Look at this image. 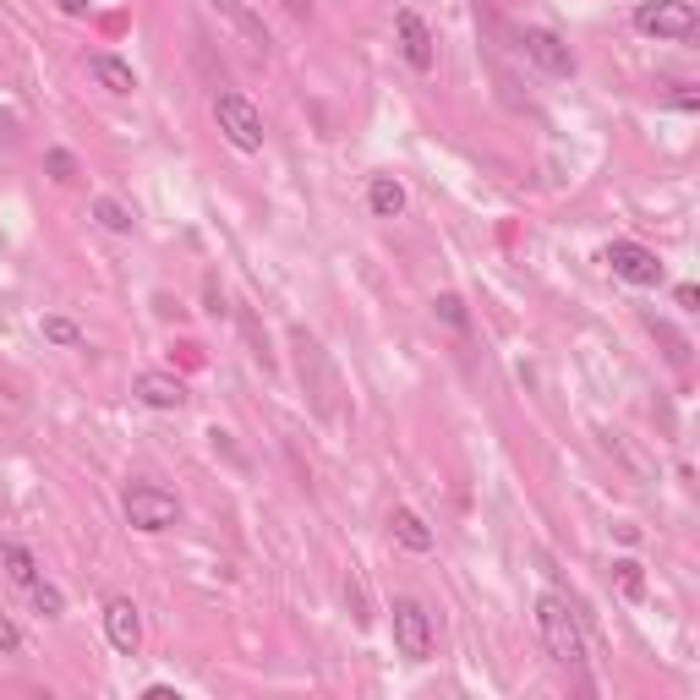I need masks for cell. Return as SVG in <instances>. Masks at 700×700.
Segmentation results:
<instances>
[{"label":"cell","mask_w":700,"mask_h":700,"mask_svg":"<svg viewBox=\"0 0 700 700\" xmlns=\"http://www.w3.org/2000/svg\"><path fill=\"white\" fill-rule=\"evenodd\" d=\"M536 629H542V640H547L558 668H586V635H580V618L569 613L564 597L536 602Z\"/></svg>","instance_id":"obj_1"},{"label":"cell","mask_w":700,"mask_h":700,"mask_svg":"<svg viewBox=\"0 0 700 700\" xmlns=\"http://www.w3.org/2000/svg\"><path fill=\"white\" fill-rule=\"evenodd\" d=\"M214 121H219V132H225L230 148H241V154H258L263 148V115H258V104H252L247 93H219Z\"/></svg>","instance_id":"obj_2"},{"label":"cell","mask_w":700,"mask_h":700,"mask_svg":"<svg viewBox=\"0 0 700 700\" xmlns=\"http://www.w3.org/2000/svg\"><path fill=\"white\" fill-rule=\"evenodd\" d=\"M121 509H126V520L137 525V531H170L175 520H181V504H175V493H165V487H154V482H137V487H126V498H121Z\"/></svg>","instance_id":"obj_3"},{"label":"cell","mask_w":700,"mask_h":700,"mask_svg":"<svg viewBox=\"0 0 700 700\" xmlns=\"http://www.w3.org/2000/svg\"><path fill=\"white\" fill-rule=\"evenodd\" d=\"M635 28L646 33V39H695L700 11L690 0H646V6L635 11Z\"/></svg>","instance_id":"obj_4"},{"label":"cell","mask_w":700,"mask_h":700,"mask_svg":"<svg viewBox=\"0 0 700 700\" xmlns=\"http://www.w3.org/2000/svg\"><path fill=\"white\" fill-rule=\"evenodd\" d=\"M394 646H400V657H411V662L433 657V618H427V608L416 597L394 602Z\"/></svg>","instance_id":"obj_5"},{"label":"cell","mask_w":700,"mask_h":700,"mask_svg":"<svg viewBox=\"0 0 700 700\" xmlns=\"http://www.w3.org/2000/svg\"><path fill=\"white\" fill-rule=\"evenodd\" d=\"M608 268L618 279H629V285H657V279H662L657 252L640 247V241H613V247H608Z\"/></svg>","instance_id":"obj_6"},{"label":"cell","mask_w":700,"mask_h":700,"mask_svg":"<svg viewBox=\"0 0 700 700\" xmlns=\"http://www.w3.org/2000/svg\"><path fill=\"white\" fill-rule=\"evenodd\" d=\"M104 635H110V646L121 651V657H137V646H143V613L132 608V597H110V608H104Z\"/></svg>","instance_id":"obj_7"},{"label":"cell","mask_w":700,"mask_h":700,"mask_svg":"<svg viewBox=\"0 0 700 700\" xmlns=\"http://www.w3.org/2000/svg\"><path fill=\"white\" fill-rule=\"evenodd\" d=\"M525 55H531L536 66H542L547 77H569L575 72V55H569V44L558 39V33H547V28H525Z\"/></svg>","instance_id":"obj_8"},{"label":"cell","mask_w":700,"mask_h":700,"mask_svg":"<svg viewBox=\"0 0 700 700\" xmlns=\"http://www.w3.org/2000/svg\"><path fill=\"white\" fill-rule=\"evenodd\" d=\"M208 11H214V17H225L230 28L241 33V44H247V50H258V55H268V28H263V17L258 11L247 6V0H208Z\"/></svg>","instance_id":"obj_9"},{"label":"cell","mask_w":700,"mask_h":700,"mask_svg":"<svg viewBox=\"0 0 700 700\" xmlns=\"http://www.w3.org/2000/svg\"><path fill=\"white\" fill-rule=\"evenodd\" d=\"M132 394L143 405H154V411H181V405H186V383L170 378V372H137Z\"/></svg>","instance_id":"obj_10"},{"label":"cell","mask_w":700,"mask_h":700,"mask_svg":"<svg viewBox=\"0 0 700 700\" xmlns=\"http://www.w3.org/2000/svg\"><path fill=\"white\" fill-rule=\"evenodd\" d=\"M394 28H400V50H405V61L416 66V72H433V28H427L416 11H400L394 17Z\"/></svg>","instance_id":"obj_11"},{"label":"cell","mask_w":700,"mask_h":700,"mask_svg":"<svg viewBox=\"0 0 700 700\" xmlns=\"http://www.w3.org/2000/svg\"><path fill=\"white\" fill-rule=\"evenodd\" d=\"M88 72L93 77H99V83L104 88H110V93H132L137 88V72H132V61H121V55H88Z\"/></svg>","instance_id":"obj_12"},{"label":"cell","mask_w":700,"mask_h":700,"mask_svg":"<svg viewBox=\"0 0 700 700\" xmlns=\"http://www.w3.org/2000/svg\"><path fill=\"white\" fill-rule=\"evenodd\" d=\"M389 531H394V542L411 547V553H433V531L422 525V515H416V509H394V515H389Z\"/></svg>","instance_id":"obj_13"},{"label":"cell","mask_w":700,"mask_h":700,"mask_svg":"<svg viewBox=\"0 0 700 700\" xmlns=\"http://www.w3.org/2000/svg\"><path fill=\"white\" fill-rule=\"evenodd\" d=\"M367 208H372L378 219L405 214V186L394 181V175H372V186H367Z\"/></svg>","instance_id":"obj_14"},{"label":"cell","mask_w":700,"mask_h":700,"mask_svg":"<svg viewBox=\"0 0 700 700\" xmlns=\"http://www.w3.org/2000/svg\"><path fill=\"white\" fill-rule=\"evenodd\" d=\"M0 564H6V575L17 580L22 591H28L33 580H44L39 564H33V553H28V547H17V542H0Z\"/></svg>","instance_id":"obj_15"},{"label":"cell","mask_w":700,"mask_h":700,"mask_svg":"<svg viewBox=\"0 0 700 700\" xmlns=\"http://www.w3.org/2000/svg\"><path fill=\"white\" fill-rule=\"evenodd\" d=\"M93 219L104 230H115V236H132V208L115 203V197H93Z\"/></svg>","instance_id":"obj_16"},{"label":"cell","mask_w":700,"mask_h":700,"mask_svg":"<svg viewBox=\"0 0 700 700\" xmlns=\"http://www.w3.org/2000/svg\"><path fill=\"white\" fill-rule=\"evenodd\" d=\"M28 597H33V608H39L44 618H61V613H66L61 586H50V580H33V586H28Z\"/></svg>","instance_id":"obj_17"},{"label":"cell","mask_w":700,"mask_h":700,"mask_svg":"<svg viewBox=\"0 0 700 700\" xmlns=\"http://www.w3.org/2000/svg\"><path fill=\"white\" fill-rule=\"evenodd\" d=\"M618 591H624V597L629 602H640V597H646V575H640V564H635V558H618Z\"/></svg>","instance_id":"obj_18"},{"label":"cell","mask_w":700,"mask_h":700,"mask_svg":"<svg viewBox=\"0 0 700 700\" xmlns=\"http://www.w3.org/2000/svg\"><path fill=\"white\" fill-rule=\"evenodd\" d=\"M44 340H50V345H83L88 334L77 329L72 318H44Z\"/></svg>","instance_id":"obj_19"},{"label":"cell","mask_w":700,"mask_h":700,"mask_svg":"<svg viewBox=\"0 0 700 700\" xmlns=\"http://www.w3.org/2000/svg\"><path fill=\"white\" fill-rule=\"evenodd\" d=\"M433 307H438V318H443V323H454V329H465V301H460V296H438Z\"/></svg>","instance_id":"obj_20"},{"label":"cell","mask_w":700,"mask_h":700,"mask_svg":"<svg viewBox=\"0 0 700 700\" xmlns=\"http://www.w3.org/2000/svg\"><path fill=\"white\" fill-rule=\"evenodd\" d=\"M17 651H22V629L0 613V657H17Z\"/></svg>","instance_id":"obj_21"},{"label":"cell","mask_w":700,"mask_h":700,"mask_svg":"<svg viewBox=\"0 0 700 700\" xmlns=\"http://www.w3.org/2000/svg\"><path fill=\"white\" fill-rule=\"evenodd\" d=\"M50 175H55V181H77V159L66 154V148H55V154H50Z\"/></svg>","instance_id":"obj_22"},{"label":"cell","mask_w":700,"mask_h":700,"mask_svg":"<svg viewBox=\"0 0 700 700\" xmlns=\"http://www.w3.org/2000/svg\"><path fill=\"white\" fill-rule=\"evenodd\" d=\"M279 6H285L290 17H312V0H279Z\"/></svg>","instance_id":"obj_23"},{"label":"cell","mask_w":700,"mask_h":700,"mask_svg":"<svg viewBox=\"0 0 700 700\" xmlns=\"http://www.w3.org/2000/svg\"><path fill=\"white\" fill-rule=\"evenodd\" d=\"M55 6H61V11H66V17H83V11L93 6V0H55Z\"/></svg>","instance_id":"obj_24"}]
</instances>
